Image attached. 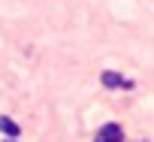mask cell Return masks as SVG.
<instances>
[{"instance_id":"cell-4","label":"cell","mask_w":154,"mask_h":142,"mask_svg":"<svg viewBox=\"0 0 154 142\" xmlns=\"http://www.w3.org/2000/svg\"><path fill=\"white\" fill-rule=\"evenodd\" d=\"M3 142H18V139H3Z\"/></svg>"},{"instance_id":"cell-3","label":"cell","mask_w":154,"mask_h":142,"mask_svg":"<svg viewBox=\"0 0 154 142\" xmlns=\"http://www.w3.org/2000/svg\"><path fill=\"white\" fill-rule=\"evenodd\" d=\"M0 133H6L9 139H18V133H21V127L12 121V118H6V115H0Z\"/></svg>"},{"instance_id":"cell-1","label":"cell","mask_w":154,"mask_h":142,"mask_svg":"<svg viewBox=\"0 0 154 142\" xmlns=\"http://www.w3.org/2000/svg\"><path fill=\"white\" fill-rule=\"evenodd\" d=\"M94 142H124V130L121 124H103L94 136Z\"/></svg>"},{"instance_id":"cell-2","label":"cell","mask_w":154,"mask_h":142,"mask_svg":"<svg viewBox=\"0 0 154 142\" xmlns=\"http://www.w3.org/2000/svg\"><path fill=\"white\" fill-rule=\"evenodd\" d=\"M100 82L106 88H124V91H133V82L124 79L121 73H115V69H106V73H100Z\"/></svg>"}]
</instances>
